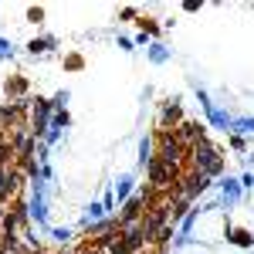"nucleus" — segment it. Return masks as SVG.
Segmentation results:
<instances>
[{"mask_svg":"<svg viewBox=\"0 0 254 254\" xmlns=\"http://www.w3.org/2000/svg\"><path fill=\"white\" fill-rule=\"evenodd\" d=\"M139 217V200H132L129 207H126V214H122V220H136Z\"/></svg>","mask_w":254,"mask_h":254,"instance_id":"nucleus-6","label":"nucleus"},{"mask_svg":"<svg viewBox=\"0 0 254 254\" xmlns=\"http://www.w3.org/2000/svg\"><path fill=\"white\" fill-rule=\"evenodd\" d=\"M24 88H27V81H24V78H7V92H10V95H20Z\"/></svg>","mask_w":254,"mask_h":254,"instance_id":"nucleus-5","label":"nucleus"},{"mask_svg":"<svg viewBox=\"0 0 254 254\" xmlns=\"http://www.w3.org/2000/svg\"><path fill=\"white\" fill-rule=\"evenodd\" d=\"M180 122V105H166L163 109V129L170 132V126H176Z\"/></svg>","mask_w":254,"mask_h":254,"instance_id":"nucleus-4","label":"nucleus"},{"mask_svg":"<svg viewBox=\"0 0 254 254\" xmlns=\"http://www.w3.org/2000/svg\"><path fill=\"white\" fill-rule=\"evenodd\" d=\"M27 20H34V24L44 20V10H41V7H31V10H27Z\"/></svg>","mask_w":254,"mask_h":254,"instance_id":"nucleus-7","label":"nucleus"},{"mask_svg":"<svg viewBox=\"0 0 254 254\" xmlns=\"http://www.w3.org/2000/svg\"><path fill=\"white\" fill-rule=\"evenodd\" d=\"M193 156H196V166L203 163V170H207V173H217V170H220V159H217V153L207 146V142H203V139H200V142H193Z\"/></svg>","mask_w":254,"mask_h":254,"instance_id":"nucleus-2","label":"nucleus"},{"mask_svg":"<svg viewBox=\"0 0 254 254\" xmlns=\"http://www.w3.org/2000/svg\"><path fill=\"white\" fill-rule=\"evenodd\" d=\"M142 241H146V231H142V227H132V231H126L122 237L112 241L109 254H136L139 248H142Z\"/></svg>","mask_w":254,"mask_h":254,"instance_id":"nucleus-1","label":"nucleus"},{"mask_svg":"<svg viewBox=\"0 0 254 254\" xmlns=\"http://www.w3.org/2000/svg\"><path fill=\"white\" fill-rule=\"evenodd\" d=\"M48 112H51V102L38 98V109H34V132H44V119H48Z\"/></svg>","mask_w":254,"mask_h":254,"instance_id":"nucleus-3","label":"nucleus"},{"mask_svg":"<svg viewBox=\"0 0 254 254\" xmlns=\"http://www.w3.org/2000/svg\"><path fill=\"white\" fill-rule=\"evenodd\" d=\"M27 48H31V51H34V55H38V51H44V48H48V41H31V44H27Z\"/></svg>","mask_w":254,"mask_h":254,"instance_id":"nucleus-8","label":"nucleus"}]
</instances>
